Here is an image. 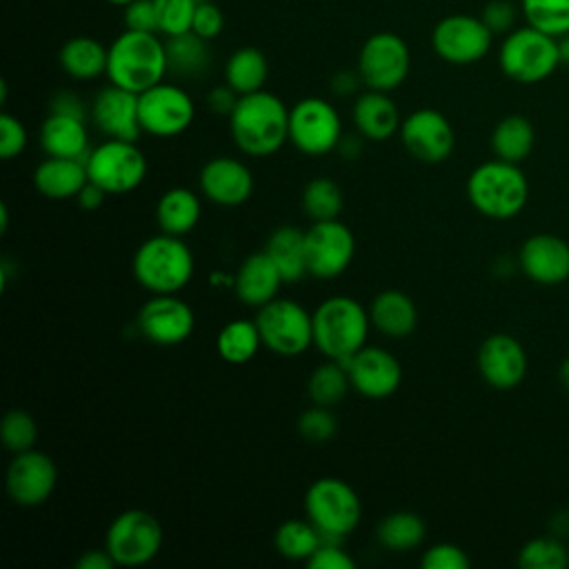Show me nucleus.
Wrapping results in <instances>:
<instances>
[{
  "instance_id": "obj_20",
  "label": "nucleus",
  "mask_w": 569,
  "mask_h": 569,
  "mask_svg": "<svg viewBox=\"0 0 569 569\" xmlns=\"http://www.w3.org/2000/svg\"><path fill=\"white\" fill-rule=\"evenodd\" d=\"M89 118L104 138L136 142L142 133L138 93L111 82L93 96Z\"/></svg>"
},
{
  "instance_id": "obj_59",
  "label": "nucleus",
  "mask_w": 569,
  "mask_h": 569,
  "mask_svg": "<svg viewBox=\"0 0 569 569\" xmlns=\"http://www.w3.org/2000/svg\"><path fill=\"white\" fill-rule=\"evenodd\" d=\"M7 222H9V211H7V204L0 207V233L7 231Z\"/></svg>"
},
{
  "instance_id": "obj_56",
  "label": "nucleus",
  "mask_w": 569,
  "mask_h": 569,
  "mask_svg": "<svg viewBox=\"0 0 569 569\" xmlns=\"http://www.w3.org/2000/svg\"><path fill=\"white\" fill-rule=\"evenodd\" d=\"M549 529L556 538L569 533V513L567 511H558L551 516V522H549Z\"/></svg>"
},
{
  "instance_id": "obj_30",
  "label": "nucleus",
  "mask_w": 569,
  "mask_h": 569,
  "mask_svg": "<svg viewBox=\"0 0 569 569\" xmlns=\"http://www.w3.org/2000/svg\"><path fill=\"white\" fill-rule=\"evenodd\" d=\"M109 47L91 36L69 38L58 53V62L62 71L73 80H96L107 76Z\"/></svg>"
},
{
  "instance_id": "obj_14",
  "label": "nucleus",
  "mask_w": 569,
  "mask_h": 569,
  "mask_svg": "<svg viewBox=\"0 0 569 569\" xmlns=\"http://www.w3.org/2000/svg\"><path fill=\"white\" fill-rule=\"evenodd\" d=\"M493 42V31L482 18L469 13H451L436 22L431 47L436 56L449 64H473L482 60Z\"/></svg>"
},
{
  "instance_id": "obj_50",
  "label": "nucleus",
  "mask_w": 569,
  "mask_h": 569,
  "mask_svg": "<svg viewBox=\"0 0 569 569\" xmlns=\"http://www.w3.org/2000/svg\"><path fill=\"white\" fill-rule=\"evenodd\" d=\"M480 18L493 33H509L516 24V4L509 0H491L485 4Z\"/></svg>"
},
{
  "instance_id": "obj_9",
  "label": "nucleus",
  "mask_w": 569,
  "mask_h": 569,
  "mask_svg": "<svg viewBox=\"0 0 569 569\" xmlns=\"http://www.w3.org/2000/svg\"><path fill=\"white\" fill-rule=\"evenodd\" d=\"M164 531L160 520L144 509L118 513L104 536V549L118 567H142L162 549Z\"/></svg>"
},
{
  "instance_id": "obj_38",
  "label": "nucleus",
  "mask_w": 569,
  "mask_h": 569,
  "mask_svg": "<svg viewBox=\"0 0 569 569\" xmlns=\"http://www.w3.org/2000/svg\"><path fill=\"white\" fill-rule=\"evenodd\" d=\"M351 389V380L347 367L338 360H327L318 365L307 382V391L313 405L333 407L338 405Z\"/></svg>"
},
{
  "instance_id": "obj_58",
  "label": "nucleus",
  "mask_w": 569,
  "mask_h": 569,
  "mask_svg": "<svg viewBox=\"0 0 569 569\" xmlns=\"http://www.w3.org/2000/svg\"><path fill=\"white\" fill-rule=\"evenodd\" d=\"M558 378H560V385L569 391V358L562 360V365L558 369Z\"/></svg>"
},
{
  "instance_id": "obj_57",
  "label": "nucleus",
  "mask_w": 569,
  "mask_h": 569,
  "mask_svg": "<svg viewBox=\"0 0 569 569\" xmlns=\"http://www.w3.org/2000/svg\"><path fill=\"white\" fill-rule=\"evenodd\" d=\"M558 51H560V64L569 69V33L558 38Z\"/></svg>"
},
{
  "instance_id": "obj_12",
  "label": "nucleus",
  "mask_w": 569,
  "mask_h": 569,
  "mask_svg": "<svg viewBox=\"0 0 569 569\" xmlns=\"http://www.w3.org/2000/svg\"><path fill=\"white\" fill-rule=\"evenodd\" d=\"M409 69V44L398 33L378 31L362 42L358 53V73L367 89L389 93L407 80Z\"/></svg>"
},
{
  "instance_id": "obj_25",
  "label": "nucleus",
  "mask_w": 569,
  "mask_h": 569,
  "mask_svg": "<svg viewBox=\"0 0 569 569\" xmlns=\"http://www.w3.org/2000/svg\"><path fill=\"white\" fill-rule=\"evenodd\" d=\"M351 120L358 133L367 140L382 142L400 131V111L387 91L367 89L362 91L351 107Z\"/></svg>"
},
{
  "instance_id": "obj_39",
  "label": "nucleus",
  "mask_w": 569,
  "mask_h": 569,
  "mask_svg": "<svg viewBox=\"0 0 569 569\" xmlns=\"http://www.w3.org/2000/svg\"><path fill=\"white\" fill-rule=\"evenodd\" d=\"M302 209L305 213L316 222V220H333L340 216L342 211V189L336 180L327 178V176H318L311 178L305 189H302Z\"/></svg>"
},
{
  "instance_id": "obj_32",
  "label": "nucleus",
  "mask_w": 569,
  "mask_h": 569,
  "mask_svg": "<svg viewBox=\"0 0 569 569\" xmlns=\"http://www.w3.org/2000/svg\"><path fill=\"white\" fill-rule=\"evenodd\" d=\"M209 40L200 38L193 31L169 36L164 40L167 49V69L176 78L193 80L204 76L211 62V51H209Z\"/></svg>"
},
{
  "instance_id": "obj_34",
  "label": "nucleus",
  "mask_w": 569,
  "mask_h": 569,
  "mask_svg": "<svg viewBox=\"0 0 569 569\" xmlns=\"http://www.w3.org/2000/svg\"><path fill=\"white\" fill-rule=\"evenodd\" d=\"M533 142H536L533 127L529 118L520 113L505 116L491 131V149L496 158L507 162L518 164L520 160H525L531 153Z\"/></svg>"
},
{
  "instance_id": "obj_5",
  "label": "nucleus",
  "mask_w": 569,
  "mask_h": 569,
  "mask_svg": "<svg viewBox=\"0 0 569 569\" xmlns=\"http://www.w3.org/2000/svg\"><path fill=\"white\" fill-rule=\"evenodd\" d=\"M467 198L473 209L493 220H509L522 211L529 198V182L516 162L489 160L467 178Z\"/></svg>"
},
{
  "instance_id": "obj_52",
  "label": "nucleus",
  "mask_w": 569,
  "mask_h": 569,
  "mask_svg": "<svg viewBox=\"0 0 569 569\" xmlns=\"http://www.w3.org/2000/svg\"><path fill=\"white\" fill-rule=\"evenodd\" d=\"M238 93L224 82V84H218V87H213V89H209V93H207V107L213 111V113H218V116H231V111H233V107L238 104Z\"/></svg>"
},
{
  "instance_id": "obj_15",
  "label": "nucleus",
  "mask_w": 569,
  "mask_h": 569,
  "mask_svg": "<svg viewBox=\"0 0 569 569\" xmlns=\"http://www.w3.org/2000/svg\"><path fill=\"white\" fill-rule=\"evenodd\" d=\"M307 271L313 278H338L347 271L356 256L353 231L338 218L316 220L305 229Z\"/></svg>"
},
{
  "instance_id": "obj_6",
  "label": "nucleus",
  "mask_w": 569,
  "mask_h": 569,
  "mask_svg": "<svg viewBox=\"0 0 569 569\" xmlns=\"http://www.w3.org/2000/svg\"><path fill=\"white\" fill-rule=\"evenodd\" d=\"M500 71L520 84L547 80L560 67L558 38L525 24L513 27L498 49Z\"/></svg>"
},
{
  "instance_id": "obj_3",
  "label": "nucleus",
  "mask_w": 569,
  "mask_h": 569,
  "mask_svg": "<svg viewBox=\"0 0 569 569\" xmlns=\"http://www.w3.org/2000/svg\"><path fill=\"white\" fill-rule=\"evenodd\" d=\"M313 347L327 358L347 362L367 345L369 309L351 296H329L311 313Z\"/></svg>"
},
{
  "instance_id": "obj_42",
  "label": "nucleus",
  "mask_w": 569,
  "mask_h": 569,
  "mask_svg": "<svg viewBox=\"0 0 569 569\" xmlns=\"http://www.w3.org/2000/svg\"><path fill=\"white\" fill-rule=\"evenodd\" d=\"M0 436L4 447L11 453H20L27 449H33L38 440V422L36 418L24 409H11L4 413L0 425Z\"/></svg>"
},
{
  "instance_id": "obj_33",
  "label": "nucleus",
  "mask_w": 569,
  "mask_h": 569,
  "mask_svg": "<svg viewBox=\"0 0 569 569\" xmlns=\"http://www.w3.org/2000/svg\"><path fill=\"white\" fill-rule=\"evenodd\" d=\"M267 78H269L267 56L256 47H240L224 62V82L238 96L262 91Z\"/></svg>"
},
{
  "instance_id": "obj_53",
  "label": "nucleus",
  "mask_w": 569,
  "mask_h": 569,
  "mask_svg": "<svg viewBox=\"0 0 569 569\" xmlns=\"http://www.w3.org/2000/svg\"><path fill=\"white\" fill-rule=\"evenodd\" d=\"M113 567H118V565H116V560L111 558V553L107 549L84 551L76 560V569H113Z\"/></svg>"
},
{
  "instance_id": "obj_40",
  "label": "nucleus",
  "mask_w": 569,
  "mask_h": 569,
  "mask_svg": "<svg viewBox=\"0 0 569 569\" xmlns=\"http://www.w3.org/2000/svg\"><path fill=\"white\" fill-rule=\"evenodd\" d=\"M525 22L560 38L569 33V0H520Z\"/></svg>"
},
{
  "instance_id": "obj_13",
  "label": "nucleus",
  "mask_w": 569,
  "mask_h": 569,
  "mask_svg": "<svg viewBox=\"0 0 569 569\" xmlns=\"http://www.w3.org/2000/svg\"><path fill=\"white\" fill-rule=\"evenodd\" d=\"M138 111L142 133L153 138L180 136L191 127L196 118V104L191 96L182 87L164 80L138 93Z\"/></svg>"
},
{
  "instance_id": "obj_27",
  "label": "nucleus",
  "mask_w": 569,
  "mask_h": 569,
  "mask_svg": "<svg viewBox=\"0 0 569 569\" xmlns=\"http://www.w3.org/2000/svg\"><path fill=\"white\" fill-rule=\"evenodd\" d=\"M89 182L84 160L47 156L33 171V187L49 200H69Z\"/></svg>"
},
{
  "instance_id": "obj_21",
  "label": "nucleus",
  "mask_w": 569,
  "mask_h": 569,
  "mask_svg": "<svg viewBox=\"0 0 569 569\" xmlns=\"http://www.w3.org/2000/svg\"><path fill=\"white\" fill-rule=\"evenodd\" d=\"M200 193L220 207H238L253 193L251 169L231 156H216L200 169Z\"/></svg>"
},
{
  "instance_id": "obj_28",
  "label": "nucleus",
  "mask_w": 569,
  "mask_h": 569,
  "mask_svg": "<svg viewBox=\"0 0 569 569\" xmlns=\"http://www.w3.org/2000/svg\"><path fill=\"white\" fill-rule=\"evenodd\" d=\"M371 327L378 329L387 338H407L413 333L418 325L416 302L398 289L380 291L369 305Z\"/></svg>"
},
{
  "instance_id": "obj_41",
  "label": "nucleus",
  "mask_w": 569,
  "mask_h": 569,
  "mask_svg": "<svg viewBox=\"0 0 569 569\" xmlns=\"http://www.w3.org/2000/svg\"><path fill=\"white\" fill-rule=\"evenodd\" d=\"M569 565V549L556 538H531L518 551V567L522 569H565Z\"/></svg>"
},
{
  "instance_id": "obj_48",
  "label": "nucleus",
  "mask_w": 569,
  "mask_h": 569,
  "mask_svg": "<svg viewBox=\"0 0 569 569\" xmlns=\"http://www.w3.org/2000/svg\"><path fill=\"white\" fill-rule=\"evenodd\" d=\"M309 569H353L356 560L340 547V540H322L307 560Z\"/></svg>"
},
{
  "instance_id": "obj_55",
  "label": "nucleus",
  "mask_w": 569,
  "mask_h": 569,
  "mask_svg": "<svg viewBox=\"0 0 569 569\" xmlns=\"http://www.w3.org/2000/svg\"><path fill=\"white\" fill-rule=\"evenodd\" d=\"M358 84H362V78L358 71H340L331 78V91L336 96H351L356 93Z\"/></svg>"
},
{
  "instance_id": "obj_46",
  "label": "nucleus",
  "mask_w": 569,
  "mask_h": 569,
  "mask_svg": "<svg viewBox=\"0 0 569 569\" xmlns=\"http://www.w3.org/2000/svg\"><path fill=\"white\" fill-rule=\"evenodd\" d=\"M29 142L24 124L11 116V113H0V158L11 160L24 151Z\"/></svg>"
},
{
  "instance_id": "obj_10",
  "label": "nucleus",
  "mask_w": 569,
  "mask_h": 569,
  "mask_svg": "<svg viewBox=\"0 0 569 569\" xmlns=\"http://www.w3.org/2000/svg\"><path fill=\"white\" fill-rule=\"evenodd\" d=\"M84 167L89 180L109 196L129 193L147 178V158L131 140L107 138L98 147H91Z\"/></svg>"
},
{
  "instance_id": "obj_54",
  "label": "nucleus",
  "mask_w": 569,
  "mask_h": 569,
  "mask_svg": "<svg viewBox=\"0 0 569 569\" xmlns=\"http://www.w3.org/2000/svg\"><path fill=\"white\" fill-rule=\"evenodd\" d=\"M109 193L102 189V187H98L96 182H87L82 189H80V193L76 196V200H78V204L82 207V209H87V211H96V209H100L102 207V202H104V198H107Z\"/></svg>"
},
{
  "instance_id": "obj_43",
  "label": "nucleus",
  "mask_w": 569,
  "mask_h": 569,
  "mask_svg": "<svg viewBox=\"0 0 569 569\" xmlns=\"http://www.w3.org/2000/svg\"><path fill=\"white\" fill-rule=\"evenodd\" d=\"M158 13V31L169 38L191 31L198 0H153Z\"/></svg>"
},
{
  "instance_id": "obj_35",
  "label": "nucleus",
  "mask_w": 569,
  "mask_h": 569,
  "mask_svg": "<svg viewBox=\"0 0 569 569\" xmlns=\"http://www.w3.org/2000/svg\"><path fill=\"white\" fill-rule=\"evenodd\" d=\"M427 536L425 520L413 511L387 513L376 527V540L387 551H411Z\"/></svg>"
},
{
  "instance_id": "obj_51",
  "label": "nucleus",
  "mask_w": 569,
  "mask_h": 569,
  "mask_svg": "<svg viewBox=\"0 0 569 569\" xmlns=\"http://www.w3.org/2000/svg\"><path fill=\"white\" fill-rule=\"evenodd\" d=\"M49 111H51V113L76 116V118H82V120H87V116H89L87 104L80 100L78 93H73V91H69V89H62V91H58V93L51 96V100H49Z\"/></svg>"
},
{
  "instance_id": "obj_44",
  "label": "nucleus",
  "mask_w": 569,
  "mask_h": 569,
  "mask_svg": "<svg viewBox=\"0 0 569 569\" xmlns=\"http://www.w3.org/2000/svg\"><path fill=\"white\" fill-rule=\"evenodd\" d=\"M296 427L305 440L322 445L338 433V418L331 413V407L313 405L311 409H305L298 416Z\"/></svg>"
},
{
  "instance_id": "obj_29",
  "label": "nucleus",
  "mask_w": 569,
  "mask_h": 569,
  "mask_svg": "<svg viewBox=\"0 0 569 569\" xmlns=\"http://www.w3.org/2000/svg\"><path fill=\"white\" fill-rule=\"evenodd\" d=\"M200 213V196L189 187H171L156 202V222L162 233L184 238L196 229Z\"/></svg>"
},
{
  "instance_id": "obj_31",
  "label": "nucleus",
  "mask_w": 569,
  "mask_h": 569,
  "mask_svg": "<svg viewBox=\"0 0 569 569\" xmlns=\"http://www.w3.org/2000/svg\"><path fill=\"white\" fill-rule=\"evenodd\" d=\"M267 256L278 267L284 282H298L307 271V253H305V231L296 224L276 227L264 244Z\"/></svg>"
},
{
  "instance_id": "obj_8",
  "label": "nucleus",
  "mask_w": 569,
  "mask_h": 569,
  "mask_svg": "<svg viewBox=\"0 0 569 569\" xmlns=\"http://www.w3.org/2000/svg\"><path fill=\"white\" fill-rule=\"evenodd\" d=\"M256 325L267 347L276 356L293 358L313 345V318L291 298H273L256 313Z\"/></svg>"
},
{
  "instance_id": "obj_18",
  "label": "nucleus",
  "mask_w": 569,
  "mask_h": 569,
  "mask_svg": "<svg viewBox=\"0 0 569 569\" xmlns=\"http://www.w3.org/2000/svg\"><path fill=\"white\" fill-rule=\"evenodd\" d=\"M58 467L51 456L38 449L13 453L7 467V493L20 507L42 505L56 489Z\"/></svg>"
},
{
  "instance_id": "obj_17",
  "label": "nucleus",
  "mask_w": 569,
  "mask_h": 569,
  "mask_svg": "<svg viewBox=\"0 0 569 569\" xmlns=\"http://www.w3.org/2000/svg\"><path fill=\"white\" fill-rule=\"evenodd\" d=\"M136 325L149 342L158 347H173L193 333L196 313L176 293H153L140 307Z\"/></svg>"
},
{
  "instance_id": "obj_7",
  "label": "nucleus",
  "mask_w": 569,
  "mask_h": 569,
  "mask_svg": "<svg viewBox=\"0 0 569 569\" xmlns=\"http://www.w3.org/2000/svg\"><path fill=\"white\" fill-rule=\"evenodd\" d=\"M305 513L325 540H342L362 518V505L351 485L325 476L309 485L305 493Z\"/></svg>"
},
{
  "instance_id": "obj_36",
  "label": "nucleus",
  "mask_w": 569,
  "mask_h": 569,
  "mask_svg": "<svg viewBox=\"0 0 569 569\" xmlns=\"http://www.w3.org/2000/svg\"><path fill=\"white\" fill-rule=\"evenodd\" d=\"M260 347H262V338H260L258 325L256 320H247V318L229 320L218 331V338H216V351L229 365L249 362Z\"/></svg>"
},
{
  "instance_id": "obj_11",
  "label": "nucleus",
  "mask_w": 569,
  "mask_h": 569,
  "mask_svg": "<svg viewBox=\"0 0 569 569\" xmlns=\"http://www.w3.org/2000/svg\"><path fill=\"white\" fill-rule=\"evenodd\" d=\"M342 140L338 109L318 96L298 100L289 109V142L305 156H327Z\"/></svg>"
},
{
  "instance_id": "obj_2",
  "label": "nucleus",
  "mask_w": 569,
  "mask_h": 569,
  "mask_svg": "<svg viewBox=\"0 0 569 569\" xmlns=\"http://www.w3.org/2000/svg\"><path fill=\"white\" fill-rule=\"evenodd\" d=\"M167 73V49L158 33L124 29L109 44L107 78L111 84L142 93L162 82Z\"/></svg>"
},
{
  "instance_id": "obj_1",
  "label": "nucleus",
  "mask_w": 569,
  "mask_h": 569,
  "mask_svg": "<svg viewBox=\"0 0 569 569\" xmlns=\"http://www.w3.org/2000/svg\"><path fill=\"white\" fill-rule=\"evenodd\" d=\"M229 131L242 153L251 158L271 156L289 142V109L264 89L240 96L229 116Z\"/></svg>"
},
{
  "instance_id": "obj_24",
  "label": "nucleus",
  "mask_w": 569,
  "mask_h": 569,
  "mask_svg": "<svg viewBox=\"0 0 569 569\" xmlns=\"http://www.w3.org/2000/svg\"><path fill=\"white\" fill-rule=\"evenodd\" d=\"M280 284H284V280L264 249L247 256L233 278V291L238 300L253 309H260L262 305L278 298Z\"/></svg>"
},
{
  "instance_id": "obj_26",
  "label": "nucleus",
  "mask_w": 569,
  "mask_h": 569,
  "mask_svg": "<svg viewBox=\"0 0 569 569\" xmlns=\"http://www.w3.org/2000/svg\"><path fill=\"white\" fill-rule=\"evenodd\" d=\"M40 147L47 156L53 158L87 160L91 151L87 120L49 111L40 124Z\"/></svg>"
},
{
  "instance_id": "obj_60",
  "label": "nucleus",
  "mask_w": 569,
  "mask_h": 569,
  "mask_svg": "<svg viewBox=\"0 0 569 569\" xmlns=\"http://www.w3.org/2000/svg\"><path fill=\"white\" fill-rule=\"evenodd\" d=\"M104 2H109V4H116V7H124V4H129L131 0H104Z\"/></svg>"
},
{
  "instance_id": "obj_23",
  "label": "nucleus",
  "mask_w": 569,
  "mask_h": 569,
  "mask_svg": "<svg viewBox=\"0 0 569 569\" xmlns=\"http://www.w3.org/2000/svg\"><path fill=\"white\" fill-rule=\"evenodd\" d=\"M518 267L538 284H560L569 278V244L553 233H536L522 242Z\"/></svg>"
},
{
  "instance_id": "obj_16",
  "label": "nucleus",
  "mask_w": 569,
  "mask_h": 569,
  "mask_svg": "<svg viewBox=\"0 0 569 569\" xmlns=\"http://www.w3.org/2000/svg\"><path fill=\"white\" fill-rule=\"evenodd\" d=\"M402 147L420 162L438 164L445 162L456 144V133L451 122L438 109H416L400 122Z\"/></svg>"
},
{
  "instance_id": "obj_61",
  "label": "nucleus",
  "mask_w": 569,
  "mask_h": 569,
  "mask_svg": "<svg viewBox=\"0 0 569 569\" xmlns=\"http://www.w3.org/2000/svg\"><path fill=\"white\" fill-rule=\"evenodd\" d=\"M198 2H202V0H198Z\"/></svg>"
},
{
  "instance_id": "obj_49",
  "label": "nucleus",
  "mask_w": 569,
  "mask_h": 569,
  "mask_svg": "<svg viewBox=\"0 0 569 569\" xmlns=\"http://www.w3.org/2000/svg\"><path fill=\"white\" fill-rule=\"evenodd\" d=\"M222 27H224V16H222L220 7L213 4L211 0L198 2L196 13H193L191 31L198 33L200 38H204V40H213L222 33Z\"/></svg>"
},
{
  "instance_id": "obj_19",
  "label": "nucleus",
  "mask_w": 569,
  "mask_h": 569,
  "mask_svg": "<svg viewBox=\"0 0 569 569\" xmlns=\"http://www.w3.org/2000/svg\"><path fill=\"white\" fill-rule=\"evenodd\" d=\"M351 389L362 398L382 400L398 391L402 382V367L396 356L382 347H362L347 362Z\"/></svg>"
},
{
  "instance_id": "obj_22",
  "label": "nucleus",
  "mask_w": 569,
  "mask_h": 569,
  "mask_svg": "<svg viewBox=\"0 0 569 569\" xmlns=\"http://www.w3.org/2000/svg\"><path fill=\"white\" fill-rule=\"evenodd\" d=\"M478 371L493 389H513L527 373V353L509 333H491L478 347Z\"/></svg>"
},
{
  "instance_id": "obj_37",
  "label": "nucleus",
  "mask_w": 569,
  "mask_h": 569,
  "mask_svg": "<svg viewBox=\"0 0 569 569\" xmlns=\"http://www.w3.org/2000/svg\"><path fill=\"white\" fill-rule=\"evenodd\" d=\"M322 533L316 529V525L307 520H284L273 536L276 551L287 560H309L313 551L322 542Z\"/></svg>"
},
{
  "instance_id": "obj_47",
  "label": "nucleus",
  "mask_w": 569,
  "mask_h": 569,
  "mask_svg": "<svg viewBox=\"0 0 569 569\" xmlns=\"http://www.w3.org/2000/svg\"><path fill=\"white\" fill-rule=\"evenodd\" d=\"M122 22H124V29H131V31L160 33L153 0H131L129 4H124L122 7Z\"/></svg>"
},
{
  "instance_id": "obj_4",
  "label": "nucleus",
  "mask_w": 569,
  "mask_h": 569,
  "mask_svg": "<svg viewBox=\"0 0 569 569\" xmlns=\"http://www.w3.org/2000/svg\"><path fill=\"white\" fill-rule=\"evenodd\" d=\"M131 271L149 293H178L193 278L196 260L180 236L160 231L136 249Z\"/></svg>"
},
{
  "instance_id": "obj_45",
  "label": "nucleus",
  "mask_w": 569,
  "mask_h": 569,
  "mask_svg": "<svg viewBox=\"0 0 569 569\" xmlns=\"http://www.w3.org/2000/svg\"><path fill=\"white\" fill-rule=\"evenodd\" d=\"M469 565L465 549L453 542H436L420 558L422 569H469Z\"/></svg>"
}]
</instances>
